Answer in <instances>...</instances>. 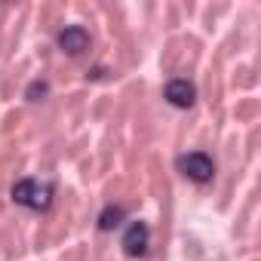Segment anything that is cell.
<instances>
[{"label":"cell","mask_w":261,"mask_h":261,"mask_svg":"<svg viewBox=\"0 0 261 261\" xmlns=\"http://www.w3.org/2000/svg\"><path fill=\"white\" fill-rule=\"evenodd\" d=\"M10 197H13V203L22 206V209L46 212V209L53 206L56 188H53V181H46V178H19V181L10 188Z\"/></svg>","instance_id":"1"},{"label":"cell","mask_w":261,"mask_h":261,"mask_svg":"<svg viewBox=\"0 0 261 261\" xmlns=\"http://www.w3.org/2000/svg\"><path fill=\"white\" fill-rule=\"evenodd\" d=\"M175 169L188 181H194V185H209L215 178V160L206 151H188V154H181L175 160Z\"/></svg>","instance_id":"2"},{"label":"cell","mask_w":261,"mask_h":261,"mask_svg":"<svg viewBox=\"0 0 261 261\" xmlns=\"http://www.w3.org/2000/svg\"><path fill=\"white\" fill-rule=\"evenodd\" d=\"M120 246H123V252L129 258H145L148 249H151V227L145 221H129L126 230H123Z\"/></svg>","instance_id":"3"},{"label":"cell","mask_w":261,"mask_h":261,"mask_svg":"<svg viewBox=\"0 0 261 261\" xmlns=\"http://www.w3.org/2000/svg\"><path fill=\"white\" fill-rule=\"evenodd\" d=\"M163 98H166L172 108L188 111V108L197 105V86H194V80H188V77H172V80L163 86Z\"/></svg>","instance_id":"4"},{"label":"cell","mask_w":261,"mask_h":261,"mask_svg":"<svg viewBox=\"0 0 261 261\" xmlns=\"http://www.w3.org/2000/svg\"><path fill=\"white\" fill-rule=\"evenodd\" d=\"M56 43H59V49L68 53V56H83V53L92 46V37H89V31H86L83 25H65V28L59 31V37H56Z\"/></svg>","instance_id":"5"},{"label":"cell","mask_w":261,"mask_h":261,"mask_svg":"<svg viewBox=\"0 0 261 261\" xmlns=\"http://www.w3.org/2000/svg\"><path fill=\"white\" fill-rule=\"evenodd\" d=\"M123 218H126V209L117 206V203H108V206L98 212V230H114V227L123 224Z\"/></svg>","instance_id":"6"},{"label":"cell","mask_w":261,"mask_h":261,"mask_svg":"<svg viewBox=\"0 0 261 261\" xmlns=\"http://www.w3.org/2000/svg\"><path fill=\"white\" fill-rule=\"evenodd\" d=\"M46 95H49V83H46V80H34V83L25 89V98H28V101H43Z\"/></svg>","instance_id":"7"}]
</instances>
